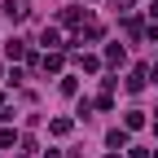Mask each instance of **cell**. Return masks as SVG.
Segmentation results:
<instances>
[{"instance_id": "6da1fadb", "label": "cell", "mask_w": 158, "mask_h": 158, "mask_svg": "<svg viewBox=\"0 0 158 158\" xmlns=\"http://www.w3.org/2000/svg\"><path fill=\"white\" fill-rule=\"evenodd\" d=\"M5 18H27V0H9V5H5Z\"/></svg>"}, {"instance_id": "7a4b0ae2", "label": "cell", "mask_w": 158, "mask_h": 158, "mask_svg": "<svg viewBox=\"0 0 158 158\" xmlns=\"http://www.w3.org/2000/svg\"><path fill=\"white\" fill-rule=\"evenodd\" d=\"M106 141H110V145H114V149H123V145H127V132H118V127H114V132H110V136H106Z\"/></svg>"}, {"instance_id": "3957f363", "label": "cell", "mask_w": 158, "mask_h": 158, "mask_svg": "<svg viewBox=\"0 0 158 158\" xmlns=\"http://www.w3.org/2000/svg\"><path fill=\"white\" fill-rule=\"evenodd\" d=\"M106 62H114V66H118V62H123V48H118V44H110V48H106Z\"/></svg>"}, {"instance_id": "277c9868", "label": "cell", "mask_w": 158, "mask_h": 158, "mask_svg": "<svg viewBox=\"0 0 158 158\" xmlns=\"http://www.w3.org/2000/svg\"><path fill=\"white\" fill-rule=\"evenodd\" d=\"M149 13H154V18H158V0H154V9H149Z\"/></svg>"}]
</instances>
